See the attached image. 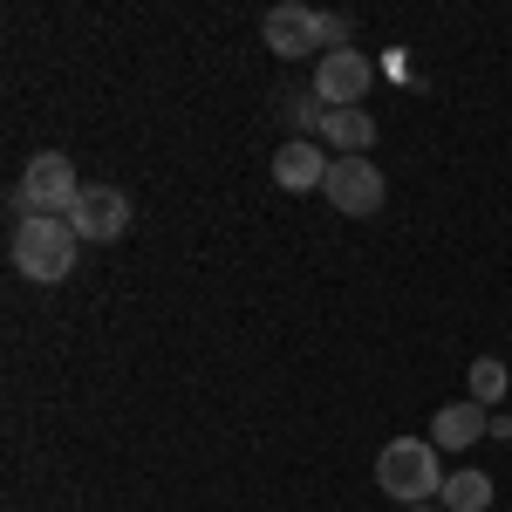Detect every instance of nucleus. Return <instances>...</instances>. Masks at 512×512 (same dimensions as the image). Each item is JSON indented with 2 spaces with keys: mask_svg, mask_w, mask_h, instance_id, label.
<instances>
[{
  "mask_svg": "<svg viewBox=\"0 0 512 512\" xmlns=\"http://www.w3.org/2000/svg\"><path fill=\"white\" fill-rule=\"evenodd\" d=\"M444 451H437L431 437H390L383 451H376V492H390L396 506H437V492H444Z\"/></svg>",
  "mask_w": 512,
  "mask_h": 512,
  "instance_id": "obj_1",
  "label": "nucleus"
},
{
  "mask_svg": "<svg viewBox=\"0 0 512 512\" xmlns=\"http://www.w3.org/2000/svg\"><path fill=\"white\" fill-rule=\"evenodd\" d=\"M76 253H82L76 226H69V219H48V212L21 219V226L7 233V260H14V274L35 280V287L69 280V274H76Z\"/></svg>",
  "mask_w": 512,
  "mask_h": 512,
  "instance_id": "obj_2",
  "label": "nucleus"
},
{
  "mask_svg": "<svg viewBox=\"0 0 512 512\" xmlns=\"http://www.w3.org/2000/svg\"><path fill=\"white\" fill-rule=\"evenodd\" d=\"M82 198V171L62 151H35L28 158V171H21V185H7V212H14V226L21 219H35V212H48V219H69Z\"/></svg>",
  "mask_w": 512,
  "mask_h": 512,
  "instance_id": "obj_3",
  "label": "nucleus"
},
{
  "mask_svg": "<svg viewBox=\"0 0 512 512\" xmlns=\"http://www.w3.org/2000/svg\"><path fill=\"white\" fill-rule=\"evenodd\" d=\"M321 198H328L342 219H376L383 198H390V178H383V164H369V158H335Z\"/></svg>",
  "mask_w": 512,
  "mask_h": 512,
  "instance_id": "obj_4",
  "label": "nucleus"
},
{
  "mask_svg": "<svg viewBox=\"0 0 512 512\" xmlns=\"http://www.w3.org/2000/svg\"><path fill=\"white\" fill-rule=\"evenodd\" d=\"M260 41H267V55H287V62H308V55L321 62V55H328V41H321V14H315V7H301V0L267 7Z\"/></svg>",
  "mask_w": 512,
  "mask_h": 512,
  "instance_id": "obj_5",
  "label": "nucleus"
},
{
  "mask_svg": "<svg viewBox=\"0 0 512 512\" xmlns=\"http://www.w3.org/2000/svg\"><path fill=\"white\" fill-rule=\"evenodd\" d=\"M315 96L321 110H362L369 103V55L362 48H328L315 62Z\"/></svg>",
  "mask_w": 512,
  "mask_h": 512,
  "instance_id": "obj_6",
  "label": "nucleus"
},
{
  "mask_svg": "<svg viewBox=\"0 0 512 512\" xmlns=\"http://www.w3.org/2000/svg\"><path fill=\"white\" fill-rule=\"evenodd\" d=\"M69 226H76L82 246H110V239H123V226H130V198H123L117 185H82Z\"/></svg>",
  "mask_w": 512,
  "mask_h": 512,
  "instance_id": "obj_7",
  "label": "nucleus"
},
{
  "mask_svg": "<svg viewBox=\"0 0 512 512\" xmlns=\"http://www.w3.org/2000/svg\"><path fill=\"white\" fill-rule=\"evenodd\" d=\"M328 151H321V137H287L274 151V178L280 192H315V185H328Z\"/></svg>",
  "mask_w": 512,
  "mask_h": 512,
  "instance_id": "obj_8",
  "label": "nucleus"
},
{
  "mask_svg": "<svg viewBox=\"0 0 512 512\" xmlns=\"http://www.w3.org/2000/svg\"><path fill=\"white\" fill-rule=\"evenodd\" d=\"M478 437H492V410L472 403V396H465V403H444V410L431 417V444L437 451H472Z\"/></svg>",
  "mask_w": 512,
  "mask_h": 512,
  "instance_id": "obj_9",
  "label": "nucleus"
},
{
  "mask_svg": "<svg viewBox=\"0 0 512 512\" xmlns=\"http://www.w3.org/2000/svg\"><path fill=\"white\" fill-rule=\"evenodd\" d=\"M321 151H335V158H369L376 151V117L369 110H321Z\"/></svg>",
  "mask_w": 512,
  "mask_h": 512,
  "instance_id": "obj_10",
  "label": "nucleus"
},
{
  "mask_svg": "<svg viewBox=\"0 0 512 512\" xmlns=\"http://www.w3.org/2000/svg\"><path fill=\"white\" fill-rule=\"evenodd\" d=\"M437 506H444V512H485V506H492V478H485V472H451V478H444V492H437Z\"/></svg>",
  "mask_w": 512,
  "mask_h": 512,
  "instance_id": "obj_11",
  "label": "nucleus"
},
{
  "mask_svg": "<svg viewBox=\"0 0 512 512\" xmlns=\"http://www.w3.org/2000/svg\"><path fill=\"white\" fill-rule=\"evenodd\" d=\"M465 383H472V403H485V410H499L506 390H512V376H506V362H499V355H478Z\"/></svg>",
  "mask_w": 512,
  "mask_h": 512,
  "instance_id": "obj_12",
  "label": "nucleus"
},
{
  "mask_svg": "<svg viewBox=\"0 0 512 512\" xmlns=\"http://www.w3.org/2000/svg\"><path fill=\"white\" fill-rule=\"evenodd\" d=\"M315 103H321L315 89H294V96H287V123H294L301 137H308V130H321V110H315Z\"/></svg>",
  "mask_w": 512,
  "mask_h": 512,
  "instance_id": "obj_13",
  "label": "nucleus"
},
{
  "mask_svg": "<svg viewBox=\"0 0 512 512\" xmlns=\"http://www.w3.org/2000/svg\"><path fill=\"white\" fill-rule=\"evenodd\" d=\"M355 14H321V41H328V48H355Z\"/></svg>",
  "mask_w": 512,
  "mask_h": 512,
  "instance_id": "obj_14",
  "label": "nucleus"
},
{
  "mask_svg": "<svg viewBox=\"0 0 512 512\" xmlns=\"http://www.w3.org/2000/svg\"><path fill=\"white\" fill-rule=\"evenodd\" d=\"M410 512H444V506H410Z\"/></svg>",
  "mask_w": 512,
  "mask_h": 512,
  "instance_id": "obj_15",
  "label": "nucleus"
}]
</instances>
